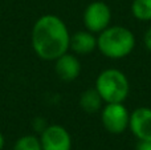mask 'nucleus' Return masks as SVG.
I'll list each match as a JSON object with an SVG mask.
<instances>
[{
	"mask_svg": "<svg viewBox=\"0 0 151 150\" xmlns=\"http://www.w3.org/2000/svg\"><path fill=\"white\" fill-rule=\"evenodd\" d=\"M70 31L66 23L57 15L44 13L33 23L31 31V45L37 57L55 61L69 52Z\"/></svg>",
	"mask_w": 151,
	"mask_h": 150,
	"instance_id": "nucleus-1",
	"label": "nucleus"
},
{
	"mask_svg": "<svg viewBox=\"0 0 151 150\" xmlns=\"http://www.w3.org/2000/svg\"><path fill=\"white\" fill-rule=\"evenodd\" d=\"M135 44L134 32L123 25H110L97 35V49L110 60H122L130 56Z\"/></svg>",
	"mask_w": 151,
	"mask_h": 150,
	"instance_id": "nucleus-2",
	"label": "nucleus"
},
{
	"mask_svg": "<svg viewBox=\"0 0 151 150\" xmlns=\"http://www.w3.org/2000/svg\"><path fill=\"white\" fill-rule=\"evenodd\" d=\"M94 88L105 104L125 102L130 94L129 77L118 68H106L97 76Z\"/></svg>",
	"mask_w": 151,
	"mask_h": 150,
	"instance_id": "nucleus-3",
	"label": "nucleus"
},
{
	"mask_svg": "<svg viewBox=\"0 0 151 150\" xmlns=\"http://www.w3.org/2000/svg\"><path fill=\"white\" fill-rule=\"evenodd\" d=\"M101 122L106 132L111 134H122L129 129L130 112L125 102L104 104L101 109Z\"/></svg>",
	"mask_w": 151,
	"mask_h": 150,
	"instance_id": "nucleus-4",
	"label": "nucleus"
},
{
	"mask_svg": "<svg viewBox=\"0 0 151 150\" xmlns=\"http://www.w3.org/2000/svg\"><path fill=\"white\" fill-rule=\"evenodd\" d=\"M113 12L111 8L102 0L89 3L82 13V23L85 29L91 33H101L102 31L111 25Z\"/></svg>",
	"mask_w": 151,
	"mask_h": 150,
	"instance_id": "nucleus-5",
	"label": "nucleus"
},
{
	"mask_svg": "<svg viewBox=\"0 0 151 150\" xmlns=\"http://www.w3.org/2000/svg\"><path fill=\"white\" fill-rule=\"evenodd\" d=\"M42 150H72V136L60 124L47 125L39 136Z\"/></svg>",
	"mask_w": 151,
	"mask_h": 150,
	"instance_id": "nucleus-6",
	"label": "nucleus"
},
{
	"mask_svg": "<svg viewBox=\"0 0 151 150\" xmlns=\"http://www.w3.org/2000/svg\"><path fill=\"white\" fill-rule=\"evenodd\" d=\"M129 130L137 140H151V108L139 106L130 112Z\"/></svg>",
	"mask_w": 151,
	"mask_h": 150,
	"instance_id": "nucleus-7",
	"label": "nucleus"
},
{
	"mask_svg": "<svg viewBox=\"0 0 151 150\" xmlns=\"http://www.w3.org/2000/svg\"><path fill=\"white\" fill-rule=\"evenodd\" d=\"M81 69L82 68H81L80 58L70 50L55 60V72L61 81H74L76 79L80 77Z\"/></svg>",
	"mask_w": 151,
	"mask_h": 150,
	"instance_id": "nucleus-8",
	"label": "nucleus"
},
{
	"mask_svg": "<svg viewBox=\"0 0 151 150\" xmlns=\"http://www.w3.org/2000/svg\"><path fill=\"white\" fill-rule=\"evenodd\" d=\"M97 49V35L88 29H81L70 35L69 50L77 56H88Z\"/></svg>",
	"mask_w": 151,
	"mask_h": 150,
	"instance_id": "nucleus-9",
	"label": "nucleus"
},
{
	"mask_svg": "<svg viewBox=\"0 0 151 150\" xmlns=\"http://www.w3.org/2000/svg\"><path fill=\"white\" fill-rule=\"evenodd\" d=\"M78 104H80V108L85 113L93 114L97 113V112H101L105 102L102 100V97L99 96V93L96 90V88H90V89L83 90L80 94Z\"/></svg>",
	"mask_w": 151,
	"mask_h": 150,
	"instance_id": "nucleus-10",
	"label": "nucleus"
},
{
	"mask_svg": "<svg viewBox=\"0 0 151 150\" xmlns=\"http://www.w3.org/2000/svg\"><path fill=\"white\" fill-rule=\"evenodd\" d=\"M131 15L139 21H151V0H133Z\"/></svg>",
	"mask_w": 151,
	"mask_h": 150,
	"instance_id": "nucleus-11",
	"label": "nucleus"
},
{
	"mask_svg": "<svg viewBox=\"0 0 151 150\" xmlns=\"http://www.w3.org/2000/svg\"><path fill=\"white\" fill-rule=\"evenodd\" d=\"M12 150H42L40 138L35 134L21 136L16 140Z\"/></svg>",
	"mask_w": 151,
	"mask_h": 150,
	"instance_id": "nucleus-12",
	"label": "nucleus"
},
{
	"mask_svg": "<svg viewBox=\"0 0 151 150\" xmlns=\"http://www.w3.org/2000/svg\"><path fill=\"white\" fill-rule=\"evenodd\" d=\"M135 150H151V140H138Z\"/></svg>",
	"mask_w": 151,
	"mask_h": 150,
	"instance_id": "nucleus-13",
	"label": "nucleus"
},
{
	"mask_svg": "<svg viewBox=\"0 0 151 150\" xmlns=\"http://www.w3.org/2000/svg\"><path fill=\"white\" fill-rule=\"evenodd\" d=\"M143 45L149 52H151V27L145 32V35H143Z\"/></svg>",
	"mask_w": 151,
	"mask_h": 150,
	"instance_id": "nucleus-14",
	"label": "nucleus"
},
{
	"mask_svg": "<svg viewBox=\"0 0 151 150\" xmlns=\"http://www.w3.org/2000/svg\"><path fill=\"white\" fill-rule=\"evenodd\" d=\"M4 146H5V137L1 133V130H0V150L4 149Z\"/></svg>",
	"mask_w": 151,
	"mask_h": 150,
	"instance_id": "nucleus-15",
	"label": "nucleus"
}]
</instances>
